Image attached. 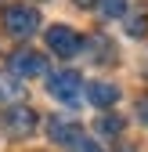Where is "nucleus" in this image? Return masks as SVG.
I'll use <instances>...</instances> for the list:
<instances>
[{
    "label": "nucleus",
    "mask_w": 148,
    "mask_h": 152,
    "mask_svg": "<svg viewBox=\"0 0 148 152\" xmlns=\"http://www.w3.org/2000/svg\"><path fill=\"white\" fill-rule=\"evenodd\" d=\"M119 152H137V148L134 145H119Z\"/></svg>",
    "instance_id": "14"
},
{
    "label": "nucleus",
    "mask_w": 148,
    "mask_h": 152,
    "mask_svg": "<svg viewBox=\"0 0 148 152\" xmlns=\"http://www.w3.org/2000/svg\"><path fill=\"white\" fill-rule=\"evenodd\" d=\"M47 91H51V98H58L65 105H80V98H83V80H80V72H72V69L47 72Z\"/></svg>",
    "instance_id": "1"
},
{
    "label": "nucleus",
    "mask_w": 148,
    "mask_h": 152,
    "mask_svg": "<svg viewBox=\"0 0 148 152\" xmlns=\"http://www.w3.org/2000/svg\"><path fill=\"white\" fill-rule=\"evenodd\" d=\"M137 112H141V120L148 123V102H137Z\"/></svg>",
    "instance_id": "13"
},
{
    "label": "nucleus",
    "mask_w": 148,
    "mask_h": 152,
    "mask_svg": "<svg viewBox=\"0 0 148 152\" xmlns=\"http://www.w3.org/2000/svg\"><path fill=\"white\" fill-rule=\"evenodd\" d=\"M69 152H105V148H101V145H98L94 138H87V134H80L76 141L69 145Z\"/></svg>",
    "instance_id": "11"
},
{
    "label": "nucleus",
    "mask_w": 148,
    "mask_h": 152,
    "mask_svg": "<svg viewBox=\"0 0 148 152\" xmlns=\"http://www.w3.org/2000/svg\"><path fill=\"white\" fill-rule=\"evenodd\" d=\"M123 130V116H98V134H119Z\"/></svg>",
    "instance_id": "10"
},
{
    "label": "nucleus",
    "mask_w": 148,
    "mask_h": 152,
    "mask_svg": "<svg viewBox=\"0 0 148 152\" xmlns=\"http://www.w3.org/2000/svg\"><path fill=\"white\" fill-rule=\"evenodd\" d=\"M22 80H18L15 72H0V105H15V102H22Z\"/></svg>",
    "instance_id": "8"
},
{
    "label": "nucleus",
    "mask_w": 148,
    "mask_h": 152,
    "mask_svg": "<svg viewBox=\"0 0 148 152\" xmlns=\"http://www.w3.org/2000/svg\"><path fill=\"white\" fill-rule=\"evenodd\" d=\"M36 123H40V120H36V112H33V109H25V105H11V109H7V130H11L15 138L33 134Z\"/></svg>",
    "instance_id": "6"
},
{
    "label": "nucleus",
    "mask_w": 148,
    "mask_h": 152,
    "mask_svg": "<svg viewBox=\"0 0 148 152\" xmlns=\"http://www.w3.org/2000/svg\"><path fill=\"white\" fill-rule=\"evenodd\" d=\"M87 98L94 102L98 109H108V105L119 102V87H116V83H101V80H94V83H87Z\"/></svg>",
    "instance_id": "7"
},
{
    "label": "nucleus",
    "mask_w": 148,
    "mask_h": 152,
    "mask_svg": "<svg viewBox=\"0 0 148 152\" xmlns=\"http://www.w3.org/2000/svg\"><path fill=\"white\" fill-rule=\"evenodd\" d=\"M94 7L101 18H123L126 15V0H94Z\"/></svg>",
    "instance_id": "9"
},
{
    "label": "nucleus",
    "mask_w": 148,
    "mask_h": 152,
    "mask_svg": "<svg viewBox=\"0 0 148 152\" xmlns=\"http://www.w3.org/2000/svg\"><path fill=\"white\" fill-rule=\"evenodd\" d=\"M47 47L58 54V58H72V54H80L83 40H80V33L69 29V26H51L47 29Z\"/></svg>",
    "instance_id": "3"
},
{
    "label": "nucleus",
    "mask_w": 148,
    "mask_h": 152,
    "mask_svg": "<svg viewBox=\"0 0 148 152\" xmlns=\"http://www.w3.org/2000/svg\"><path fill=\"white\" fill-rule=\"evenodd\" d=\"M47 134H51V141L54 145H72V141H76L80 134H83V127L76 123V120H65V116H51L47 120Z\"/></svg>",
    "instance_id": "5"
},
{
    "label": "nucleus",
    "mask_w": 148,
    "mask_h": 152,
    "mask_svg": "<svg viewBox=\"0 0 148 152\" xmlns=\"http://www.w3.org/2000/svg\"><path fill=\"white\" fill-rule=\"evenodd\" d=\"M11 72L22 80V76H44L47 72V58L44 54H36V51H15L11 54Z\"/></svg>",
    "instance_id": "4"
},
{
    "label": "nucleus",
    "mask_w": 148,
    "mask_h": 152,
    "mask_svg": "<svg viewBox=\"0 0 148 152\" xmlns=\"http://www.w3.org/2000/svg\"><path fill=\"white\" fill-rule=\"evenodd\" d=\"M4 29L18 40H25L40 29V11L36 7H25V4H15V7H4Z\"/></svg>",
    "instance_id": "2"
},
{
    "label": "nucleus",
    "mask_w": 148,
    "mask_h": 152,
    "mask_svg": "<svg viewBox=\"0 0 148 152\" xmlns=\"http://www.w3.org/2000/svg\"><path fill=\"white\" fill-rule=\"evenodd\" d=\"M126 33L130 36H144L148 33V15H134L130 22H126Z\"/></svg>",
    "instance_id": "12"
},
{
    "label": "nucleus",
    "mask_w": 148,
    "mask_h": 152,
    "mask_svg": "<svg viewBox=\"0 0 148 152\" xmlns=\"http://www.w3.org/2000/svg\"><path fill=\"white\" fill-rule=\"evenodd\" d=\"M76 4H94V0H76Z\"/></svg>",
    "instance_id": "15"
}]
</instances>
